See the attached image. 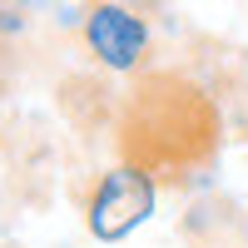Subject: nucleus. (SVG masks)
<instances>
[{
	"instance_id": "1",
	"label": "nucleus",
	"mask_w": 248,
	"mask_h": 248,
	"mask_svg": "<svg viewBox=\"0 0 248 248\" xmlns=\"http://www.w3.org/2000/svg\"><path fill=\"white\" fill-rule=\"evenodd\" d=\"M159 209V179L144 164H114L109 174H99V184L85 199V229L94 243H124L134 229L154 218Z\"/></svg>"
},
{
	"instance_id": "2",
	"label": "nucleus",
	"mask_w": 248,
	"mask_h": 248,
	"mask_svg": "<svg viewBox=\"0 0 248 248\" xmlns=\"http://www.w3.org/2000/svg\"><path fill=\"white\" fill-rule=\"evenodd\" d=\"M79 40L94 55V65H105L114 75H134L149 55V20H144L134 5L124 0H94L85 5V25H79Z\"/></svg>"
},
{
	"instance_id": "3",
	"label": "nucleus",
	"mask_w": 248,
	"mask_h": 248,
	"mask_svg": "<svg viewBox=\"0 0 248 248\" xmlns=\"http://www.w3.org/2000/svg\"><path fill=\"white\" fill-rule=\"evenodd\" d=\"M25 25H30V20L20 15V10H10V5H0V40H10V35H25Z\"/></svg>"
}]
</instances>
